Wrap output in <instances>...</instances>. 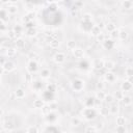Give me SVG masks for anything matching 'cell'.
I'll use <instances>...</instances> for the list:
<instances>
[{
	"label": "cell",
	"instance_id": "45",
	"mask_svg": "<svg viewBox=\"0 0 133 133\" xmlns=\"http://www.w3.org/2000/svg\"><path fill=\"white\" fill-rule=\"evenodd\" d=\"M7 36H8V38H15V39H17L18 37H17V34L15 33V31L11 29V30H8V32H7Z\"/></svg>",
	"mask_w": 133,
	"mask_h": 133
},
{
	"label": "cell",
	"instance_id": "36",
	"mask_svg": "<svg viewBox=\"0 0 133 133\" xmlns=\"http://www.w3.org/2000/svg\"><path fill=\"white\" fill-rule=\"evenodd\" d=\"M12 30L15 31V33L17 34V37H18V35H20L22 32H23V27H22V25H20V24H17L14 28H12Z\"/></svg>",
	"mask_w": 133,
	"mask_h": 133
},
{
	"label": "cell",
	"instance_id": "44",
	"mask_svg": "<svg viewBox=\"0 0 133 133\" xmlns=\"http://www.w3.org/2000/svg\"><path fill=\"white\" fill-rule=\"evenodd\" d=\"M97 37V41L98 42H100V43H104L105 42V39H106V35H105V33H103V32H101L98 36H96Z\"/></svg>",
	"mask_w": 133,
	"mask_h": 133
},
{
	"label": "cell",
	"instance_id": "8",
	"mask_svg": "<svg viewBox=\"0 0 133 133\" xmlns=\"http://www.w3.org/2000/svg\"><path fill=\"white\" fill-rule=\"evenodd\" d=\"M9 20V14L6 10V8H1L0 10V21L6 23Z\"/></svg>",
	"mask_w": 133,
	"mask_h": 133
},
{
	"label": "cell",
	"instance_id": "11",
	"mask_svg": "<svg viewBox=\"0 0 133 133\" xmlns=\"http://www.w3.org/2000/svg\"><path fill=\"white\" fill-rule=\"evenodd\" d=\"M115 68V62L113 60H105V63H104V69L107 70V72H112V70Z\"/></svg>",
	"mask_w": 133,
	"mask_h": 133
},
{
	"label": "cell",
	"instance_id": "14",
	"mask_svg": "<svg viewBox=\"0 0 133 133\" xmlns=\"http://www.w3.org/2000/svg\"><path fill=\"white\" fill-rule=\"evenodd\" d=\"M118 110H119V106L116 103H112L109 107V113L112 115H116L118 113Z\"/></svg>",
	"mask_w": 133,
	"mask_h": 133
},
{
	"label": "cell",
	"instance_id": "30",
	"mask_svg": "<svg viewBox=\"0 0 133 133\" xmlns=\"http://www.w3.org/2000/svg\"><path fill=\"white\" fill-rule=\"evenodd\" d=\"M101 32H102V31H101V28L99 27V25H94V27H92L91 30H90V33H91L92 35H95V36H98Z\"/></svg>",
	"mask_w": 133,
	"mask_h": 133
},
{
	"label": "cell",
	"instance_id": "41",
	"mask_svg": "<svg viewBox=\"0 0 133 133\" xmlns=\"http://www.w3.org/2000/svg\"><path fill=\"white\" fill-rule=\"evenodd\" d=\"M115 133H127V128H126V126H116V128H115Z\"/></svg>",
	"mask_w": 133,
	"mask_h": 133
},
{
	"label": "cell",
	"instance_id": "51",
	"mask_svg": "<svg viewBox=\"0 0 133 133\" xmlns=\"http://www.w3.org/2000/svg\"><path fill=\"white\" fill-rule=\"evenodd\" d=\"M128 80H129V82H130V83H132V84H133V76H132V77H130V78H128Z\"/></svg>",
	"mask_w": 133,
	"mask_h": 133
},
{
	"label": "cell",
	"instance_id": "6",
	"mask_svg": "<svg viewBox=\"0 0 133 133\" xmlns=\"http://www.w3.org/2000/svg\"><path fill=\"white\" fill-rule=\"evenodd\" d=\"M36 71H37V61L29 59V61L27 63V72L32 74V73H35Z\"/></svg>",
	"mask_w": 133,
	"mask_h": 133
},
{
	"label": "cell",
	"instance_id": "29",
	"mask_svg": "<svg viewBox=\"0 0 133 133\" xmlns=\"http://www.w3.org/2000/svg\"><path fill=\"white\" fill-rule=\"evenodd\" d=\"M81 22H92V15L89 14V12H85L82 16Z\"/></svg>",
	"mask_w": 133,
	"mask_h": 133
},
{
	"label": "cell",
	"instance_id": "23",
	"mask_svg": "<svg viewBox=\"0 0 133 133\" xmlns=\"http://www.w3.org/2000/svg\"><path fill=\"white\" fill-rule=\"evenodd\" d=\"M81 24H82V28H83L84 31H88V32H90L91 28L94 27L92 22H81Z\"/></svg>",
	"mask_w": 133,
	"mask_h": 133
},
{
	"label": "cell",
	"instance_id": "38",
	"mask_svg": "<svg viewBox=\"0 0 133 133\" xmlns=\"http://www.w3.org/2000/svg\"><path fill=\"white\" fill-rule=\"evenodd\" d=\"M66 48H68L69 50H72V51H73V50L76 48V42L73 41V39L68 41V42H66Z\"/></svg>",
	"mask_w": 133,
	"mask_h": 133
},
{
	"label": "cell",
	"instance_id": "5",
	"mask_svg": "<svg viewBox=\"0 0 133 133\" xmlns=\"http://www.w3.org/2000/svg\"><path fill=\"white\" fill-rule=\"evenodd\" d=\"M104 63H105V60L102 59V58H96L94 59L92 61V68L97 71H100L102 69H104Z\"/></svg>",
	"mask_w": 133,
	"mask_h": 133
},
{
	"label": "cell",
	"instance_id": "48",
	"mask_svg": "<svg viewBox=\"0 0 133 133\" xmlns=\"http://www.w3.org/2000/svg\"><path fill=\"white\" fill-rule=\"evenodd\" d=\"M118 34H119V30H118V29H115L114 31L110 32V36H111V38H112V39H113V38L118 37Z\"/></svg>",
	"mask_w": 133,
	"mask_h": 133
},
{
	"label": "cell",
	"instance_id": "39",
	"mask_svg": "<svg viewBox=\"0 0 133 133\" xmlns=\"http://www.w3.org/2000/svg\"><path fill=\"white\" fill-rule=\"evenodd\" d=\"M124 96H125V94H124L123 90H117V91H115L114 95H113V97H114L116 100H118V101H122V99L124 98Z\"/></svg>",
	"mask_w": 133,
	"mask_h": 133
},
{
	"label": "cell",
	"instance_id": "40",
	"mask_svg": "<svg viewBox=\"0 0 133 133\" xmlns=\"http://www.w3.org/2000/svg\"><path fill=\"white\" fill-rule=\"evenodd\" d=\"M113 100H114V97H113V95H111V94H106V97H105V102L106 103H108V104H112L113 103Z\"/></svg>",
	"mask_w": 133,
	"mask_h": 133
},
{
	"label": "cell",
	"instance_id": "10",
	"mask_svg": "<svg viewBox=\"0 0 133 133\" xmlns=\"http://www.w3.org/2000/svg\"><path fill=\"white\" fill-rule=\"evenodd\" d=\"M132 88H133V84L130 83L128 79L125 80V81H123V83H122V85H121V89H122L123 91H130Z\"/></svg>",
	"mask_w": 133,
	"mask_h": 133
},
{
	"label": "cell",
	"instance_id": "42",
	"mask_svg": "<svg viewBox=\"0 0 133 133\" xmlns=\"http://www.w3.org/2000/svg\"><path fill=\"white\" fill-rule=\"evenodd\" d=\"M27 133H39V131L36 126H29L27 128Z\"/></svg>",
	"mask_w": 133,
	"mask_h": 133
},
{
	"label": "cell",
	"instance_id": "33",
	"mask_svg": "<svg viewBox=\"0 0 133 133\" xmlns=\"http://www.w3.org/2000/svg\"><path fill=\"white\" fill-rule=\"evenodd\" d=\"M36 33H37V31H36V29H35L34 27H33V28H27V29H26V35L29 36V37L35 36Z\"/></svg>",
	"mask_w": 133,
	"mask_h": 133
},
{
	"label": "cell",
	"instance_id": "13",
	"mask_svg": "<svg viewBox=\"0 0 133 133\" xmlns=\"http://www.w3.org/2000/svg\"><path fill=\"white\" fill-rule=\"evenodd\" d=\"M25 96H26V91H25V89H23L22 87H19V88H17V89L15 90V97H16L17 99H24Z\"/></svg>",
	"mask_w": 133,
	"mask_h": 133
},
{
	"label": "cell",
	"instance_id": "7",
	"mask_svg": "<svg viewBox=\"0 0 133 133\" xmlns=\"http://www.w3.org/2000/svg\"><path fill=\"white\" fill-rule=\"evenodd\" d=\"M72 52H73L74 57H75V58H77V59H81V58H83V57H84V50H83L82 48L76 47Z\"/></svg>",
	"mask_w": 133,
	"mask_h": 133
},
{
	"label": "cell",
	"instance_id": "20",
	"mask_svg": "<svg viewBox=\"0 0 133 133\" xmlns=\"http://www.w3.org/2000/svg\"><path fill=\"white\" fill-rule=\"evenodd\" d=\"M15 46L17 49H23L25 47V42L22 37H18L17 39H15Z\"/></svg>",
	"mask_w": 133,
	"mask_h": 133
},
{
	"label": "cell",
	"instance_id": "26",
	"mask_svg": "<svg viewBox=\"0 0 133 133\" xmlns=\"http://www.w3.org/2000/svg\"><path fill=\"white\" fill-rule=\"evenodd\" d=\"M16 53H17V48L10 47V48H7V49H6V56H7L8 58L14 57V56L16 55Z\"/></svg>",
	"mask_w": 133,
	"mask_h": 133
},
{
	"label": "cell",
	"instance_id": "4",
	"mask_svg": "<svg viewBox=\"0 0 133 133\" xmlns=\"http://www.w3.org/2000/svg\"><path fill=\"white\" fill-rule=\"evenodd\" d=\"M65 54L63 52H57L54 54L53 56V61L56 63V64H61L65 61Z\"/></svg>",
	"mask_w": 133,
	"mask_h": 133
},
{
	"label": "cell",
	"instance_id": "22",
	"mask_svg": "<svg viewBox=\"0 0 133 133\" xmlns=\"http://www.w3.org/2000/svg\"><path fill=\"white\" fill-rule=\"evenodd\" d=\"M132 102H133L132 97H131V96H128V95H125L124 98L122 99V103H123L125 106H129V105H131Z\"/></svg>",
	"mask_w": 133,
	"mask_h": 133
},
{
	"label": "cell",
	"instance_id": "53",
	"mask_svg": "<svg viewBox=\"0 0 133 133\" xmlns=\"http://www.w3.org/2000/svg\"><path fill=\"white\" fill-rule=\"evenodd\" d=\"M61 133H66V132H61Z\"/></svg>",
	"mask_w": 133,
	"mask_h": 133
},
{
	"label": "cell",
	"instance_id": "54",
	"mask_svg": "<svg viewBox=\"0 0 133 133\" xmlns=\"http://www.w3.org/2000/svg\"><path fill=\"white\" fill-rule=\"evenodd\" d=\"M132 30H133V25H132Z\"/></svg>",
	"mask_w": 133,
	"mask_h": 133
},
{
	"label": "cell",
	"instance_id": "35",
	"mask_svg": "<svg viewBox=\"0 0 133 133\" xmlns=\"http://www.w3.org/2000/svg\"><path fill=\"white\" fill-rule=\"evenodd\" d=\"M46 118H47V121L49 122V123H54L55 121H56V114L53 112V111H51L49 114H47V116H46Z\"/></svg>",
	"mask_w": 133,
	"mask_h": 133
},
{
	"label": "cell",
	"instance_id": "21",
	"mask_svg": "<svg viewBox=\"0 0 133 133\" xmlns=\"http://www.w3.org/2000/svg\"><path fill=\"white\" fill-rule=\"evenodd\" d=\"M105 29L108 31V32H112L116 29V25L114 22H107L105 24Z\"/></svg>",
	"mask_w": 133,
	"mask_h": 133
},
{
	"label": "cell",
	"instance_id": "1",
	"mask_svg": "<svg viewBox=\"0 0 133 133\" xmlns=\"http://www.w3.org/2000/svg\"><path fill=\"white\" fill-rule=\"evenodd\" d=\"M84 85H85V82L80 78H75V79H73L71 81V87L76 92L82 91L83 88H84Z\"/></svg>",
	"mask_w": 133,
	"mask_h": 133
},
{
	"label": "cell",
	"instance_id": "16",
	"mask_svg": "<svg viewBox=\"0 0 133 133\" xmlns=\"http://www.w3.org/2000/svg\"><path fill=\"white\" fill-rule=\"evenodd\" d=\"M95 103H96V100H95V98H92V97H87V98L85 99V101H84L85 107H88V108L94 107V106H95Z\"/></svg>",
	"mask_w": 133,
	"mask_h": 133
},
{
	"label": "cell",
	"instance_id": "19",
	"mask_svg": "<svg viewBox=\"0 0 133 133\" xmlns=\"http://www.w3.org/2000/svg\"><path fill=\"white\" fill-rule=\"evenodd\" d=\"M44 106H45L44 100H42V99H36V100L33 101V107H34L35 109H42Z\"/></svg>",
	"mask_w": 133,
	"mask_h": 133
},
{
	"label": "cell",
	"instance_id": "32",
	"mask_svg": "<svg viewBox=\"0 0 133 133\" xmlns=\"http://www.w3.org/2000/svg\"><path fill=\"white\" fill-rule=\"evenodd\" d=\"M97 132H98V129H97V127L94 126V125L87 126V127L85 128V130H84V133H97Z\"/></svg>",
	"mask_w": 133,
	"mask_h": 133
},
{
	"label": "cell",
	"instance_id": "27",
	"mask_svg": "<svg viewBox=\"0 0 133 133\" xmlns=\"http://www.w3.org/2000/svg\"><path fill=\"white\" fill-rule=\"evenodd\" d=\"M59 45H60V42L58 38H54L51 42H49V46L51 49H57L59 47Z\"/></svg>",
	"mask_w": 133,
	"mask_h": 133
},
{
	"label": "cell",
	"instance_id": "31",
	"mask_svg": "<svg viewBox=\"0 0 133 133\" xmlns=\"http://www.w3.org/2000/svg\"><path fill=\"white\" fill-rule=\"evenodd\" d=\"M50 75H51V72L48 69H43L41 71V78H43V79H48L50 77Z\"/></svg>",
	"mask_w": 133,
	"mask_h": 133
},
{
	"label": "cell",
	"instance_id": "12",
	"mask_svg": "<svg viewBox=\"0 0 133 133\" xmlns=\"http://www.w3.org/2000/svg\"><path fill=\"white\" fill-rule=\"evenodd\" d=\"M121 6L124 9L130 10V9L133 8V1H131V0H124V1L121 2Z\"/></svg>",
	"mask_w": 133,
	"mask_h": 133
},
{
	"label": "cell",
	"instance_id": "2",
	"mask_svg": "<svg viewBox=\"0 0 133 133\" xmlns=\"http://www.w3.org/2000/svg\"><path fill=\"white\" fill-rule=\"evenodd\" d=\"M82 116L86 119V121H92L96 118L97 116V111L94 107L91 108H88V107H85L83 110H82Z\"/></svg>",
	"mask_w": 133,
	"mask_h": 133
},
{
	"label": "cell",
	"instance_id": "52",
	"mask_svg": "<svg viewBox=\"0 0 133 133\" xmlns=\"http://www.w3.org/2000/svg\"><path fill=\"white\" fill-rule=\"evenodd\" d=\"M97 133H102V132H100V131H98V132H97Z\"/></svg>",
	"mask_w": 133,
	"mask_h": 133
},
{
	"label": "cell",
	"instance_id": "9",
	"mask_svg": "<svg viewBox=\"0 0 133 133\" xmlns=\"http://www.w3.org/2000/svg\"><path fill=\"white\" fill-rule=\"evenodd\" d=\"M102 46L105 50H111L114 47V42L112 38H106L104 43H102Z\"/></svg>",
	"mask_w": 133,
	"mask_h": 133
},
{
	"label": "cell",
	"instance_id": "43",
	"mask_svg": "<svg viewBox=\"0 0 133 133\" xmlns=\"http://www.w3.org/2000/svg\"><path fill=\"white\" fill-rule=\"evenodd\" d=\"M125 73H126V76L128 78L132 77L133 76V66H127L125 70Z\"/></svg>",
	"mask_w": 133,
	"mask_h": 133
},
{
	"label": "cell",
	"instance_id": "37",
	"mask_svg": "<svg viewBox=\"0 0 133 133\" xmlns=\"http://www.w3.org/2000/svg\"><path fill=\"white\" fill-rule=\"evenodd\" d=\"M99 112H100V114H101L102 116H106V115H108V114H109V107L102 106V107L100 108Z\"/></svg>",
	"mask_w": 133,
	"mask_h": 133
},
{
	"label": "cell",
	"instance_id": "49",
	"mask_svg": "<svg viewBox=\"0 0 133 133\" xmlns=\"http://www.w3.org/2000/svg\"><path fill=\"white\" fill-rule=\"evenodd\" d=\"M96 86H97V89H98V90H103L105 85H104V83H103L102 81H99V82L97 83V85H96Z\"/></svg>",
	"mask_w": 133,
	"mask_h": 133
},
{
	"label": "cell",
	"instance_id": "3",
	"mask_svg": "<svg viewBox=\"0 0 133 133\" xmlns=\"http://www.w3.org/2000/svg\"><path fill=\"white\" fill-rule=\"evenodd\" d=\"M16 66H17V65H16V63H15L12 60H10V59L5 60L4 64L1 65L2 73H4V72H11V71H14V70L16 69Z\"/></svg>",
	"mask_w": 133,
	"mask_h": 133
},
{
	"label": "cell",
	"instance_id": "46",
	"mask_svg": "<svg viewBox=\"0 0 133 133\" xmlns=\"http://www.w3.org/2000/svg\"><path fill=\"white\" fill-rule=\"evenodd\" d=\"M42 111H43V113L45 114V115H47V114H49L50 112H51V107L50 106H44L43 108H42Z\"/></svg>",
	"mask_w": 133,
	"mask_h": 133
},
{
	"label": "cell",
	"instance_id": "50",
	"mask_svg": "<svg viewBox=\"0 0 133 133\" xmlns=\"http://www.w3.org/2000/svg\"><path fill=\"white\" fill-rule=\"evenodd\" d=\"M0 24H1V27H0V30H1L2 32H3V31H4V29L6 28V26H5V25H6V23H4V22H1V21H0Z\"/></svg>",
	"mask_w": 133,
	"mask_h": 133
},
{
	"label": "cell",
	"instance_id": "18",
	"mask_svg": "<svg viewBox=\"0 0 133 133\" xmlns=\"http://www.w3.org/2000/svg\"><path fill=\"white\" fill-rule=\"evenodd\" d=\"M104 78L107 82H114L115 80V75L113 72H106V74L104 75Z\"/></svg>",
	"mask_w": 133,
	"mask_h": 133
},
{
	"label": "cell",
	"instance_id": "24",
	"mask_svg": "<svg viewBox=\"0 0 133 133\" xmlns=\"http://www.w3.org/2000/svg\"><path fill=\"white\" fill-rule=\"evenodd\" d=\"M115 124L116 126H125L126 125V117L123 115H118L115 118Z\"/></svg>",
	"mask_w": 133,
	"mask_h": 133
},
{
	"label": "cell",
	"instance_id": "47",
	"mask_svg": "<svg viewBox=\"0 0 133 133\" xmlns=\"http://www.w3.org/2000/svg\"><path fill=\"white\" fill-rule=\"evenodd\" d=\"M25 81H26L27 83H30V82L32 81V75H31V73L27 72V73L25 74Z\"/></svg>",
	"mask_w": 133,
	"mask_h": 133
},
{
	"label": "cell",
	"instance_id": "15",
	"mask_svg": "<svg viewBox=\"0 0 133 133\" xmlns=\"http://www.w3.org/2000/svg\"><path fill=\"white\" fill-rule=\"evenodd\" d=\"M6 10L8 11L9 15H16V14L18 12V6H17V4H15V3L12 2L10 5L6 6Z\"/></svg>",
	"mask_w": 133,
	"mask_h": 133
},
{
	"label": "cell",
	"instance_id": "25",
	"mask_svg": "<svg viewBox=\"0 0 133 133\" xmlns=\"http://www.w3.org/2000/svg\"><path fill=\"white\" fill-rule=\"evenodd\" d=\"M70 123H71V126H73V127H78V126L81 124V118L78 117V116H73V117L71 118Z\"/></svg>",
	"mask_w": 133,
	"mask_h": 133
},
{
	"label": "cell",
	"instance_id": "34",
	"mask_svg": "<svg viewBox=\"0 0 133 133\" xmlns=\"http://www.w3.org/2000/svg\"><path fill=\"white\" fill-rule=\"evenodd\" d=\"M118 38L121 41H126L128 38V32L125 29H121L119 30V34H118Z\"/></svg>",
	"mask_w": 133,
	"mask_h": 133
},
{
	"label": "cell",
	"instance_id": "17",
	"mask_svg": "<svg viewBox=\"0 0 133 133\" xmlns=\"http://www.w3.org/2000/svg\"><path fill=\"white\" fill-rule=\"evenodd\" d=\"M14 128H15V126H14V123H12L11 121L6 119V121L3 122V129H4V130H6V131H11Z\"/></svg>",
	"mask_w": 133,
	"mask_h": 133
},
{
	"label": "cell",
	"instance_id": "28",
	"mask_svg": "<svg viewBox=\"0 0 133 133\" xmlns=\"http://www.w3.org/2000/svg\"><path fill=\"white\" fill-rule=\"evenodd\" d=\"M96 100L98 101H104L105 100V97H106V94L103 91V90H98L96 92Z\"/></svg>",
	"mask_w": 133,
	"mask_h": 133
}]
</instances>
